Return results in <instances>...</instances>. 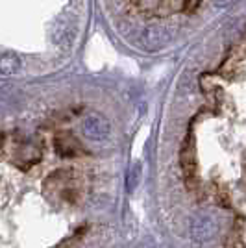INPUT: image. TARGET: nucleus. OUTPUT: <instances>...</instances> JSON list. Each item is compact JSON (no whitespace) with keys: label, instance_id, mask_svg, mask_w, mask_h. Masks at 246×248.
Wrapping results in <instances>:
<instances>
[{"label":"nucleus","instance_id":"1","mask_svg":"<svg viewBox=\"0 0 246 248\" xmlns=\"http://www.w3.org/2000/svg\"><path fill=\"white\" fill-rule=\"evenodd\" d=\"M134 41L144 50H159L172 41V30L165 26H144L137 30Z\"/></svg>","mask_w":246,"mask_h":248},{"label":"nucleus","instance_id":"2","mask_svg":"<svg viewBox=\"0 0 246 248\" xmlns=\"http://www.w3.org/2000/svg\"><path fill=\"white\" fill-rule=\"evenodd\" d=\"M216 230H218V222H216L213 213L200 211V213L193 215L189 220V232H191V237L195 239L196 243H205V241L213 239Z\"/></svg>","mask_w":246,"mask_h":248},{"label":"nucleus","instance_id":"3","mask_svg":"<svg viewBox=\"0 0 246 248\" xmlns=\"http://www.w3.org/2000/svg\"><path fill=\"white\" fill-rule=\"evenodd\" d=\"M82 132L91 141H104L111 134V124L102 115H87L82 121Z\"/></svg>","mask_w":246,"mask_h":248},{"label":"nucleus","instance_id":"4","mask_svg":"<svg viewBox=\"0 0 246 248\" xmlns=\"http://www.w3.org/2000/svg\"><path fill=\"white\" fill-rule=\"evenodd\" d=\"M19 69H21L19 56H15L11 52H6L2 56V60H0V73L4 74V76H13L15 73H19Z\"/></svg>","mask_w":246,"mask_h":248},{"label":"nucleus","instance_id":"5","mask_svg":"<svg viewBox=\"0 0 246 248\" xmlns=\"http://www.w3.org/2000/svg\"><path fill=\"white\" fill-rule=\"evenodd\" d=\"M141 174H143V167L139 161H135L134 165L130 167V170H128V180H126V187H128V191H134L135 187L139 186V182H141Z\"/></svg>","mask_w":246,"mask_h":248},{"label":"nucleus","instance_id":"6","mask_svg":"<svg viewBox=\"0 0 246 248\" xmlns=\"http://www.w3.org/2000/svg\"><path fill=\"white\" fill-rule=\"evenodd\" d=\"M72 39H74V31H72V30H65L63 26L56 30V41L69 45V43H72Z\"/></svg>","mask_w":246,"mask_h":248},{"label":"nucleus","instance_id":"7","mask_svg":"<svg viewBox=\"0 0 246 248\" xmlns=\"http://www.w3.org/2000/svg\"><path fill=\"white\" fill-rule=\"evenodd\" d=\"M235 0H213V4H215L216 8H228V6H231Z\"/></svg>","mask_w":246,"mask_h":248}]
</instances>
